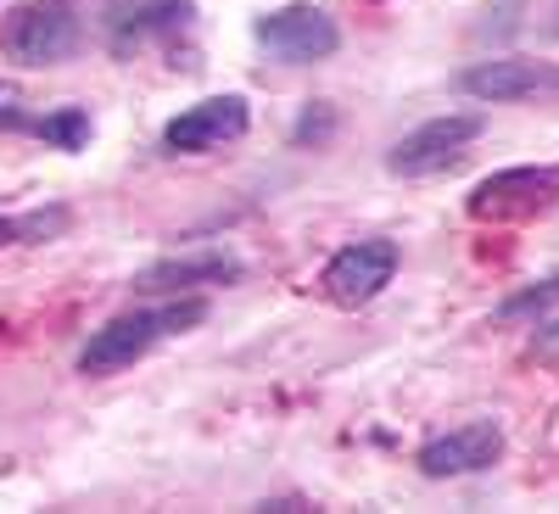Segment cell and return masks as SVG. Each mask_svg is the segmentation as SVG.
<instances>
[{
	"mask_svg": "<svg viewBox=\"0 0 559 514\" xmlns=\"http://www.w3.org/2000/svg\"><path fill=\"white\" fill-rule=\"evenodd\" d=\"M202 319H207V297H168V302H152V308L118 313L79 347V375L107 381V375H118V369L140 363L152 347H163L168 336L197 331Z\"/></svg>",
	"mask_w": 559,
	"mask_h": 514,
	"instance_id": "cell-1",
	"label": "cell"
},
{
	"mask_svg": "<svg viewBox=\"0 0 559 514\" xmlns=\"http://www.w3.org/2000/svg\"><path fill=\"white\" fill-rule=\"evenodd\" d=\"M84 45V23L68 0H23L0 23V51L23 68H57Z\"/></svg>",
	"mask_w": 559,
	"mask_h": 514,
	"instance_id": "cell-2",
	"label": "cell"
},
{
	"mask_svg": "<svg viewBox=\"0 0 559 514\" xmlns=\"http://www.w3.org/2000/svg\"><path fill=\"white\" fill-rule=\"evenodd\" d=\"M554 202H559V163H521V168L487 174L464 196V213L476 224H526V218L548 213Z\"/></svg>",
	"mask_w": 559,
	"mask_h": 514,
	"instance_id": "cell-3",
	"label": "cell"
},
{
	"mask_svg": "<svg viewBox=\"0 0 559 514\" xmlns=\"http://www.w3.org/2000/svg\"><path fill=\"white\" fill-rule=\"evenodd\" d=\"M487 118L481 112H442L431 123L408 129L397 146L386 152V174L392 179H431V174H448L453 163H464V152L481 140Z\"/></svg>",
	"mask_w": 559,
	"mask_h": 514,
	"instance_id": "cell-4",
	"label": "cell"
},
{
	"mask_svg": "<svg viewBox=\"0 0 559 514\" xmlns=\"http://www.w3.org/2000/svg\"><path fill=\"white\" fill-rule=\"evenodd\" d=\"M252 39L274 62L286 68H308V62H324L342 51V28L324 7H308V0H292V7H274L252 23Z\"/></svg>",
	"mask_w": 559,
	"mask_h": 514,
	"instance_id": "cell-5",
	"label": "cell"
},
{
	"mask_svg": "<svg viewBox=\"0 0 559 514\" xmlns=\"http://www.w3.org/2000/svg\"><path fill=\"white\" fill-rule=\"evenodd\" d=\"M397 263H403V252L386 236L347 241L331 263H324L319 291H324V302H331V308H369L397 279Z\"/></svg>",
	"mask_w": 559,
	"mask_h": 514,
	"instance_id": "cell-6",
	"label": "cell"
},
{
	"mask_svg": "<svg viewBox=\"0 0 559 514\" xmlns=\"http://www.w3.org/2000/svg\"><path fill=\"white\" fill-rule=\"evenodd\" d=\"M453 84H459V96L487 101V107L548 101V96H559V62H543V57H487V62H471Z\"/></svg>",
	"mask_w": 559,
	"mask_h": 514,
	"instance_id": "cell-7",
	"label": "cell"
},
{
	"mask_svg": "<svg viewBox=\"0 0 559 514\" xmlns=\"http://www.w3.org/2000/svg\"><path fill=\"white\" fill-rule=\"evenodd\" d=\"M247 129H252L247 96H207L197 107H185L179 118H168L163 152H174V157H207V152L229 146V140H241Z\"/></svg>",
	"mask_w": 559,
	"mask_h": 514,
	"instance_id": "cell-8",
	"label": "cell"
},
{
	"mask_svg": "<svg viewBox=\"0 0 559 514\" xmlns=\"http://www.w3.org/2000/svg\"><path fill=\"white\" fill-rule=\"evenodd\" d=\"M498 458H503V426L498 419H464V426L431 437L414 464H419V476H431V481H453V476L492 470Z\"/></svg>",
	"mask_w": 559,
	"mask_h": 514,
	"instance_id": "cell-9",
	"label": "cell"
},
{
	"mask_svg": "<svg viewBox=\"0 0 559 514\" xmlns=\"http://www.w3.org/2000/svg\"><path fill=\"white\" fill-rule=\"evenodd\" d=\"M241 274H247V263L236 252H185V258L146 263L129 286L140 297H197V291H213V286H236Z\"/></svg>",
	"mask_w": 559,
	"mask_h": 514,
	"instance_id": "cell-10",
	"label": "cell"
},
{
	"mask_svg": "<svg viewBox=\"0 0 559 514\" xmlns=\"http://www.w3.org/2000/svg\"><path fill=\"white\" fill-rule=\"evenodd\" d=\"M191 23H197L191 0H146V7H134V12L107 17V45L118 57H129V51H146V45L191 34Z\"/></svg>",
	"mask_w": 559,
	"mask_h": 514,
	"instance_id": "cell-11",
	"label": "cell"
},
{
	"mask_svg": "<svg viewBox=\"0 0 559 514\" xmlns=\"http://www.w3.org/2000/svg\"><path fill=\"white\" fill-rule=\"evenodd\" d=\"M45 146H57V152H79L84 140H90V112L84 107H57V112H34V129Z\"/></svg>",
	"mask_w": 559,
	"mask_h": 514,
	"instance_id": "cell-12",
	"label": "cell"
},
{
	"mask_svg": "<svg viewBox=\"0 0 559 514\" xmlns=\"http://www.w3.org/2000/svg\"><path fill=\"white\" fill-rule=\"evenodd\" d=\"M554 308H559V274L537 279V286H526V291H515V297H503V302H498V319H543V313H554Z\"/></svg>",
	"mask_w": 559,
	"mask_h": 514,
	"instance_id": "cell-13",
	"label": "cell"
},
{
	"mask_svg": "<svg viewBox=\"0 0 559 514\" xmlns=\"http://www.w3.org/2000/svg\"><path fill=\"white\" fill-rule=\"evenodd\" d=\"M336 129H342V118H336V107L331 101H308L302 107V118L292 123V146H331L336 140Z\"/></svg>",
	"mask_w": 559,
	"mask_h": 514,
	"instance_id": "cell-14",
	"label": "cell"
},
{
	"mask_svg": "<svg viewBox=\"0 0 559 514\" xmlns=\"http://www.w3.org/2000/svg\"><path fill=\"white\" fill-rule=\"evenodd\" d=\"M23 129H34V107L12 79H0V134H23Z\"/></svg>",
	"mask_w": 559,
	"mask_h": 514,
	"instance_id": "cell-15",
	"label": "cell"
},
{
	"mask_svg": "<svg viewBox=\"0 0 559 514\" xmlns=\"http://www.w3.org/2000/svg\"><path fill=\"white\" fill-rule=\"evenodd\" d=\"M532 358H543V363H559V319H554V324H543V331L532 336Z\"/></svg>",
	"mask_w": 559,
	"mask_h": 514,
	"instance_id": "cell-16",
	"label": "cell"
},
{
	"mask_svg": "<svg viewBox=\"0 0 559 514\" xmlns=\"http://www.w3.org/2000/svg\"><path fill=\"white\" fill-rule=\"evenodd\" d=\"M258 509H280V514H292V509H313L308 498H263Z\"/></svg>",
	"mask_w": 559,
	"mask_h": 514,
	"instance_id": "cell-17",
	"label": "cell"
},
{
	"mask_svg": "<svg viewBox=\"0 0 559 514\" xmlns=\"http://www.w3.org/2000/svg\"><path fill=\"white\" fill-rule=\"evenodd\" d=\"M554 34H559V7H554Z\"/></svg>",
	"mask_w": 559,
	"mask_h": 514,
	"instance_id": "cell-18",
	"label": "cell"
}]
</instances>
